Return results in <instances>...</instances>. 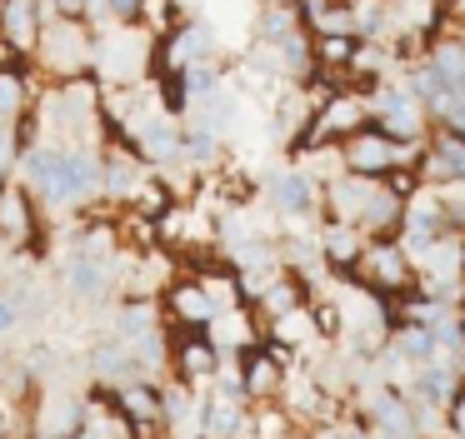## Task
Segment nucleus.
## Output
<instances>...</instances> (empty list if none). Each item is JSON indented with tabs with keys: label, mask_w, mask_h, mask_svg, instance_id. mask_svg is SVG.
Returning <instances> with one entry per match:
<instances>
[{
	"label": "nucleus",
	"mask_w": 465,
	"mask_h": 439,
	"mask_svg": "<svg viewBox=\"0 0 465 439\" xmlns=\"http://www.w3.org/2000/svg\"><path fill=\"white\" fill-rule=\"evenodd\" d=\"M430 65L440 70V75L450 80V90L460 95V90H465V45H455V40H440V45L430 50Z\"/></svg>",
	"instance_id": "obj_7"
},
{
	"label": "nucleus",
	"mask_w": 465,
	"mask_h": 439,
	"mask_svg": "<svg viewBox=\"0 0 465 439\" xmlns=\"http://www.w3.org/2000/svg\"><path fill=\"white\" fill-rule=\"evenodd\" d=\"M445 389H450V375H445V369H430V375H420V395H430L435 405L445 399Z\"/></svg>",
	"instance_id": "obj_19"
},
{
	"label": "nucleus",
	"mask_w": 465,
	"mask_h": 439,
	"mask_svg": "<svg viewBox=\"0 0 465 439\" xmlns=\"http://www.w3.org/2000/svg\"><path fill=\"white\" fill-rule=\"evenodd\" d=\"M0 434H5V419H0Z\"/></svg>",
	"instance_id": "obj_33"
},
{
	"label": "nucleus",
	"mask_w": 465,
	"mask_h": 439,
	"mask_svg": "<svg viewBox=\"0 0 465 439\" xmlns=\"http://www.w3.org/2000/svg\"><path fill=\"white\" fill-rule=\"evenodd\" d=\"M231 424H235V409L231 405H215L211 409V434H231Z\"/></svg>",
	"instance_id": "obj_24"
},
{
	"label": "nucleus",
	"mask_w": 465,
	"mask_h": 439,
	"mask_svg": "<svg viewBox=\"0 0 465 439\" xmlns=\"http://www.w3.org/2000/svg\"><path fill=\"white\" fill-rule=\"evenodd\" d=\"M41 60L51 70H61V75H75V70L91 65V35L81 30V15H61L51 20V25L41 30Z\"/></svg>",
	"instance_id": "obj_1"
},
{
	"label": "nucleus",
	"mask_w": 465,
	"mask_h": 439,
	"mask_svg": "<svg viewBox=\"0 0 465 439\" xmlns=\"http://www.w3.org/2000/svg\"><path fill=\"white\" fill-rule=\"evenodd\" d=\"M435 160H440V170H450V175H460V170H465V150L455 145V140H450V145H440V155H435Z\"/></svg>",
	"instance_id": "obj_21"
},
{
	"label": "nucleus",
	"mask_w": 465,
	"mask_h": 439,
	"mask_svg": "<svg viewBox=\"0 0 465 439\" xmlns=\"http://www.w3.org/2000/svg\"><path fill=\"white\" fill-rule=\"evenodd\" d=\"M325 239H331V255L335 259H351L355 255V235H351V229H331Z\"/></svg>",
	"instance_id": "obj_20"
},
{
	"label": "nucleus",
	"mask_w": 465,
	"mask_h": 439,
	"mask_svg": "<svg viewBox=\"0 0 465 439\" xmlns=\"http://www.w3.org/2000/svg\"><path fill=\"white\" fill-rule=\"evenodd\" d=\"M105 10L115 20H135V15H145V0H105Z\"/></svg>",
	"instance_id": "obj_22"
},
{
	"label": "nucleus",
	"mask_w": 465,
	"mask_h": 439,
	"mask_svg": "<svg viewBox=\"0 0 465 439\" xmlns=\"http://www.w3.org/2000/svg\"><path fill=\"white\" fill-rule=\"evenodd\" d=\"M175 309L191 319H211V299L201 295V289H175Z\"/></svg>",
	"instance_id": "obj_15"
},
{
	"label": "nucleus",
	"mask_w": 465,
	"mask_h": 439,
	"mask_svg": "<svg viewBox=\"0 0 465 439\" xmlns=\"http://www.w3.org/2000/svg\"><path fill=\"white\" fill-rule=\"evenodd\" d=\"M271 379H275V369H271V365H265V359H261V365L251 369V389H265V385H271Z\"/></svg>",
	"instance_id": "obj_27"
},
{
	"label": "nucleus",
	"mask_w": 465,
	"mask_h": 439,
	"mask_svg": "<svg viewBox=\"0 0 465 439\" xmlns=\"http://www.w3.org/2000/svg\"><path fill=\"white\" fill-rule=\"evenodd\" d=\"M450 15H460V20H465V0H450Z\"/></svg>",
	"instance_id": "obj_31"
},
{
	"label": "nucleus",
	"mask_w": 465,
	"mask_h": 439,
	"mask_svg": "<svg viewBox=\"0 0 465 439\" xmlns=\"http://www.w3.org/2000/svg\"><path fill=\"white\" fill-rule=\"evenodd\" d=\"M15 110H25V80L15 70H0V115L11 120Z\"/></svg>",
	"instance_id": "obj_11"
},
{
	"label": "nucleus",
	"mask_w": 465,
	"mask_h": 439,
	"mask_svg": "<svg viewBox=\"0 0 465 439\" xmlns=\"http://www.w3.org/2000/svg\"><path fill=\"white\" fill-rule=\"evenodd\" d=\"M11 325H15V305H11V299H0V335H5Z\"/></svg>",
	"instance_id": "obj_30"
},
{
	"label": "nucleus",
	"mask_w": 465,
	"mask_h": 439,
	"mask_svg": "<svg viewBox=\"0 0 465 439\" xmlns=\"http://www.w3.org/2000/svg\"><path fill=\"white\" fill-rule=\"evenodd\" d=\"M11 160V125H5V115H0V165Z\"/></svg>",
	"instance_id": "obj_29"
},
{
	"label": "nucleus",
	"mask_w": 465,
	"mask_h": 439,
	"mask_svg": "<svg viewBox=\"0 0 465 439\" xmlns=\"http://www.w3.org/2000/svg\"><path fill=\"white\" fill-rule=\"evenodd\" d=\"M215 55V35H211V25H185L181 35H175V45H171V60L175 65H205V60Z\"/></svg>",
	"instance_id": "obj_5"
},
{
	"label": "nucleus",
	"mask_w": 465,
	"mask_h": 439,
	"mask_svg": "<svg viewBox=\"0 0 465 439\" xmlns=\"http://www.w3.org/2000/svg\"><path fill=\"white\" fill-rule=\"evenodd\" d=\"M41 5L45 0H5V25H0V35L11 40L15 50H35L41 45Z\"/></svg>",
	"instance_id": "obj_3"
},
{
	"label": "nucleus",
	"mask_w": 465,
	"mask_h": 439,
	"mask_svg": "<svg viewBox=\"0 0 465 439\" xmlns=\"http://www.w3.org/2000/svg\"><path fill=\"white\" fill-rule=\"evenodd\" d=\"M395 155H405V150L391 145L385 135H371V140H361V145L351 150V165L361 170V175H371V170H391Z\"/></svg>",
	"instance_id": "obj_6"
},
{
	"label": "nucleus",
	"mask_w": 465,
	"mask_h": 439,
	"mask_svg": "<svg viewBox=\"0 0 465 439\" xmlns=\"http://www.w3.org/2000/svg\"><path fill=\"white\" fill-rule=\"evenodd\" d=\"M51 5H55V15H81L91 0H51Z\"/></svg>",
	"instance_id": "obj_28"
},
{
	"label": "nucleus",
	"mask_w": 465,
	"mask_h": 439,
	"mask_svg": "<svg viewBox=\"0 0 465 439\" xmlns=\"http://www.w3.org/2000/svg\"><path fill=\"white\" fill-rule=\"evenodd\" d=\"M0 25H5V0H0Z\"/></svg>",
	"instance_id": "obj_32"
},
{
	"label": "nucleus",
	"mask_w": 465,
	"mask_h": 439,
	"mask_svg": "<svg viewBox=\"0 0 465 439\" xmlns=\"http://www.w3.org/2000/svg\"><path fill=\"white\" fill-rule=\"evenodd\" d=\"M375 409H381V419H385V424H391V434H411V415H405V409L401 405H395V399L391 395H381V405H375Z\"/></svg>",
	"instance_id": "obj_16"
},
{
	"label": "nucleus",
	"mask_w": 465,
	"mask_h": 439,
	"mask_svg": "<svg viewBox=\"0 0 465 439\" xmlns=\"http://www.w3.org/2000/svg\"><path fill=\"white\" fill-rule=\"evenodd\" d=\"M185 365H191L195 375H205V369H211V349H205V345H191V349H185Z\"/></svg>",
	"instance_id": "obj_26"
},
{
	"label": "nucleus",
	"mask_w": 465,
	"mask_h": 439,
	"mask_svg": "<svg viewBox=\"0 0 465 439\" xmlns=\"http://www.w3.org/2000/svg\"><path fill=\"white\" fill-rule=\"evenodd\" d=\"M275 200H281L285 210H311V175H281L275 180Z\"/></svg>",
	"instance_id": "obj_10"
},
{
	"label": "nucleus",
	"mask_w": 465,
	"mask_h": 439,
	"mask_svg": "<svg viewBox=\"0 0 465 439\" xmlns=\"http://www.w3.org/2000/svg\"><path fill=\"white\" fill-rule=\"evenodd\" d=\"M125 415H135V419H151L155 415V395L151 389H125Z\"/></svg>",
	"instance_id": "obj_18"
},
{
	"label": "nucleus",
	"mask_w": 465,
	"mask_h": 439,
	"mask_svg": "<svg viewBox=\"0 0 465 439\" xmlns=\"http://www.w3.org/2000/svg\"><path fill=\"white\" fill-rule=\"evenodd\" d=\"M141 329H151V315H145V309H125V315H121V335H141Z\"/></svg>",
	"instance_id": "obj_23"
},
{
	"label": "nucleus",
	"mask_w": 465,
	"mask_h": 439,
	"mask_svg": "<svg viewBox=\"0 0 465 439\" xmlns=\"http://www.w3.org/2000/svg\"><path fill=\"white\" fill-rule=\"evenodd\" d=\"M221 90V75L211 65H185V95L191 100H211Z\"/></svg>",
	"instance_id": "obj_12"
},
{
	"label": "nucleus",
	"mask_w": 465,
	"mask_h": 439,
	"mask_svg": "<svg viewBox=\"0 0 465 439\" xmlns=\"http://www.w3.org/2000/svg\"><path fill=\"white\" fill-rule=\"evenodd\" d=\"M375 269H381V275H391V279H401V255H395V249H381V255H375Z\"/></svg>",
	"instance_id": "obj_25"
},
{
	"label": "nucleus",
	"mask_w": 465,
	"mask_h": 439,
	"mask_svg": "<svg viewBox=\"0 0 465 439\" xmlns=\"http://www.w3.org/2000/svg\"><path fill=\"white\" fill-rule=\"evenodd\" d=\"M141 140H145V150H151V155H161V160L175 150V135H171V125H165V120H145Z\"/></svg>",
	"instance_id": "obj_13"
},
{
	"label": "nucleus",
	"mask_w": 465,
	"mask_h": 439,
	"mask_svg": "<svg viewBox=\"0 0 465 439\" xmlns=\"http://www.w3.org/2000/svg\"><path fill=\"white\" fill-rule=\"evenodd\" d=\"M375 110H381L391 135H415L420 130V105H415V90L405 85H381L375 90Z\"/></svg>",
	"instance_id": "obj_2"
},
{
	"label": "nucleus",
	"mask_w": 465,
	"mask_h": 439,
	"mask_svg": "<svg viewBox=\"0 0 465 439\" xmlns=\"http://www.w3.org/2000/svg\"><path fill=\"white\" fill-rule=\"evenodd\" d=\"M355 120H361V100H331V105L321 110V125H315L311 140H321L325 130H351Z\"/></svg>",
	"instance_id": "obj_9"
},
{
	"label": "nucleus",
	"mask_w": 465,
	"mask_h": 439,
	"mask_svg": "<svg viewBox=\"0 0 465 439\" xmlns=\"http://www.w3.org/2000/svg\"><path fill=\"white\" fill-rule=\"evenodd\" d=\"M0 225L11 229V235H21V229H25V210H21V195H0Z\"/></svg>",
	"instance_id": "obj_17"
},
{
	"label": "nucleus",
	"mask_w": 465,
	"mask_h": 439,
	"mask_svg": "<svg viewBox=\"0 0 465 439\" xmlns=\"http://www.w3.org/2000/svg\"><path fill=\"white\" fill-rule=\"evenodd\" d=\"M141 65H145V40H141V35H115V40H105V50H101L105 80H135V75H141Z\"/></svg>",
	"instance_id": "obj_4"
},
{
	"label": "nucleus",
	"mask_w": 465,
	"mask_h": 439,
	"mask_svg": "<svg viewBox=\"0 0 465 439\" xmlns=\"http://www.w3.org/2000/svg\"><path fill=\"white\" fill-rule=\"evenodd\" d=\"M321 60H325V65H341V60H345V65H351V60H355V40L351 35H321Z\"/></svg>",
	"instance_id": "obj_14"
},
{
	"label": "nucleus",
	"mask_w": 465,
	"mask_h": 439,
	"mask_svg": "<svg viewBox=\"0 0 465 439\" xmlns=\"http://www.w3.org/2000/svg\"><path fill=\"white\" fill-rule=\"evenodd\" d=\"M65 279H71L75 295H101V289H105V265H95V259L75 255L71 269H65Z\"/></svg>",
	"instance_id": "obj_8"
},
{
	"label": "nucleus",
	"mask_w": 465,
	"mask_h": 439,
	"mask_svg": "<svg viewBox=\"0 0 465 439\" xmlns=\"http://www.w3.org/2000/svg\"><path fill=\"white\" fill-rule=\"evenodd\" d=\"M81 439H91V434H81Z\"/></svg>",
	"instance_id": "obj_34"
}]
</instances>
